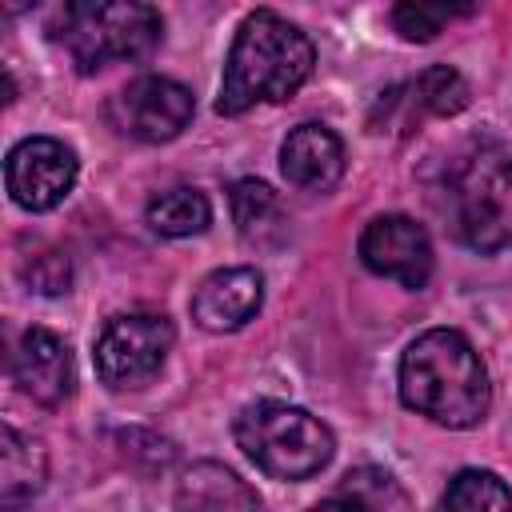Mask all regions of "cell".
<instances>
[{
	"label": "cell",
	"mask_w": 512,
	"mask_h": 512,
	"mask_svg": "<svg viewBox=\"0 0 512 512\" xmlns=\"http://www.w3.org/2000/svg\"><path fill=\"white\" fill-rule=\"evenodd\" d=\"M228 204H232V220H236V232L248 240V244H280L284 232H288V212L280 204V196L264 184V180H236L232 192H228Z\"/></svg>",
	"instance_id": "obj_16"
},
{
	"label": "cell",
	"mask_w": 512,
	"mask_h": 512,
	"mask_svg": "<svg viewBox=\"0 0 512 512\" xmlns=\"http://www.w3.org/2000/svg\"><path fill=\"white\" fill-rule=\"evenodd\" d=\"M360 260L376 276H388L404 288H424L432 276V240L412 216L388 212L360 232Z\"/></svg>",
	"instance_id": "obj_10"
},
{
	"label": "cell",
	"mask_w": 512,
	"mask_h": 512,
	"mask_svg": "<svg viewBox=\"0 0 512 512\" xmlns=\"http://www.w3.org/2000/svg\"><path fill=\"white\" fill-rule=\"evenodd\" d=\"M28 280H32L40 292H68V280H72L68 256H64V252L40 256V260H36V272H28Z\"/></svg>",
	"instance_id": "obj_21"
},
{
	"label": "cell",
	"mask_w": 512,
	"mask_h": 512,
	"mask_svg": "<svg viewBox=\"0 0 512 512\" xmlns=\"http://www.w3.org/2000/svg\"><path fill=\"white\" fill-rule=\"evenodd\" d=\"M4 184H8V196L20 208L48 212L76 184V152L64 140H52V136H28L8 152Z\"/></svg>",
	"instance_id": "obj_8"
},
{
	"label": "cell",
	"mask_w": 512,
	"mask_h": 512,
	"mask_svg": "<svg viewBox=\"0 0 512 512\" xmlns=\"http://www.w3.org/2000/svg\"><path fill=\"white\" fill-rule=\"evenodd\" d=\"M236 444L276 480H308L328 468L336 440L312 412L280 400H256L236 416Z\"/></svg>",
	"instance_id": "obj_5"
},
{
	"label": "cell",
	"mask_w": 512,
	"mask_h": 512,
	"mask_svg": "<svg viewBox=\"0 0 512 512\" xmlns=\"http://www.w3.org/2000/svg\"><path fill=\"white\" fill-rule=\"evenodd\" d=\"M312 512H408V496L384 468H356Z\"/></svg>",
	"instance_id": "obj_17"
},
{
	"label": "cell",
	"mask_w": 512,
	"mask_h": 512,
	"mask_svg": "<svg viewBox=\"0 0 512 512\" xmlns=\"http://www.w3.org/2000/svg\"><path fill=\"white\" fill-rule=\"evenodd\" d=\"M468 104V84L456 68L432 64L420 76L388 88L376 100L372 128L376 132H412L424 116H456Z\"/></svg>",
	"instance_id": "obj_9"
},
{
	"label": "cell",
	"mask_w": 512,
	"mask_h": 512,
	"mask_svg": "<svg viewBox=\"0 0 512 512\" xmlns=\"http://www.w3.org/2000/svg\"><path fill=\"white\" fill-rule=\"evenodd\" d=\"M212 220V204L200 188H168L148 200V224L160 236H196Z\"/></svg>",
	"instance_id": "obj_18"
},
{
	"label": "cell",
	"mask_w": 512,
	"mask_h": 512,
	"mask_svg": "<svg viewBox=\"0 0 512 512\" xmlns=\"http://www.w3.org/2000/svg\"><path fill=\"white\" fill-rule=\"evenodd\" d=\"M172 320L156 316V312H124L112 316L104 324V332L96 336V376L108 388H140L148 384L168 352H172Z\"/></svg>",
	"instance_id": "obj_6"
},
{
	"label": "cell",
	"mask_w": 512,
	"mask_h": 512,
	"mask_svg": "<svg viewBox=\"0 0 512 512\" xmlns=\"http://www.w3.org/2000/svg\"><path fill=\"white\" fill-rule=\"evenodd\" d=\"M48 480V452L40 440L24 436L20 428H0V512H20L44 492Z\"/></svg>",
	"instance_id": "obj_15"
},
{
	"label": "cell",
	"mask_w": 512,
	"mask_h": 512,
	"mask_svg": "<svg viewBox=\"0 0 512 512\" xmlns=\"http://www.w3.org/2000/svg\"><path fill=\"white\" fill-rule=\"evenodd\" d=\"M316 48L312 40L284 16L256 8L244 16L236 28V40L224 60V80L216 96L220 116H240L256 104H276L288 100L292 92L304 88L312 76Z\"/></svg>",
	"instance_id": "obj_2"
},
{
	"label": "cell",
	"mask_w": 512,
	"mask_h": 512,
	"mask_svg": "<svg viewBox=\"0 0 512 512\" xmlns=\"http://www.w3.org/2000/svg\"><path fill=\"white\" fill-rule=\"evenodd\" d=\"M400 400L444 428H472L492 408L488 368L464 332L432 328L400 356Z\"/></svg>",
	"instance_id": "obj_1"
},
{
	"label": "cell",
	"mask_w": 512,
	"mask_h": 512,
	"mask_svg": "<svg viewBox=\"0 0 512 512\" xmlns=\"http://www.w3.org/2000/svg\"><path fill=\"white\" fill-rule=\"evenodd\" d=\"M440 208L452 236L476 252L512 244V152L496 140H476L452 156L440 184Z\"/></svg>",
	"instance_id": "obj_3"
},
{
	"label": "cell",
	"mask_w": 512,
	"mask_h": 512,
	"mask_svg": "<svg viewBox=\"0 0 512 512\" xmlns=\"http://www.w3.org/2000/svg\"><path fill=\"white\" fill-rule=\"evenodd\" d=\"M56 16L60 20L52 36L64 44L80 72L108 68L112 60H140L160 44L164 32L160 12L140 0H80L64 4Z\"/></svg>",
	"instance_id": "obj_4"
},
{
	"label": "cell",
	"mask_w": 512,
	"mask_h": 512,
	"mask_svg": "<svg viewBox=\"0 0 512 512\" xmlns=\"http://www.w3.org/2000/svg\"><path fill=\"white\" fill-rule=\"evenodd\" d=\"M260 304H264V276L256 268L236 264L204 276L188 308L204 332H236L260 312Z\"/></svg>",
	"instance_id": "obj_12"
},
{
	"label": "cell",
	"mask_w": 512,
	"mask_h": 512,
	"mask_svg": "<svg viewBox=\"0 0 512 512\" xmlns=\"http://www.w3.org/2000/svg\"><path fill=\"white\" fill-rule=\"evenodd\" d=\"M172 512H264V504L232 468L200 460L180 476Z\"/></svg>",
	"instance_id": "obj_14"
},
{
	"label": "cell",
	"mask_w": 512,
	"mask_h": 512,
	"mask_svg": "<svg viewBox=\"0 0 512 512\" xmlns=\"http://www.w3.org/2000/svg\"><path fill=\"white\" fill-rule=\"evenodd\" d=\"M280 172L300 192H332L344 176V144L324 124H300L280 144Z\"/></svg>",
	"instance_id": "obj_13"
},
{
	"label": "cell",
	"mask_w": 512,
	"mask_h": 512,
	"mask_svg": "<svg viewBox=\"0 0 512 512\" xmlns=\"http://www.w3.org/2000/svg\"><path fill=\"white\" fill-rule=\"evenodd\" d=\"M440 512H512V488L488 468H464L448 480Z\"/></svg>",
	"instance_id": "obj_19"
},
{
	"label": "cell",
	"mask_w": 512,
	"mask_h": 512,
	"mask_svg": "<svg viewBox=\"0 0 512 512\" xmlns=\"http://www.w3.org/2000/svg\"><path fill=\"white\" fill-rule=\"evenodd\" d=\"M192 92L168 76H136L108 100V124L120 136L160 144L188 128L192 120Z\"/></svg>",
	"instance_id": "obj_7"
},
{
	"label": "cell",
	"mask_w": 512,
	"mask_h": 512,
	"mask_svg": "<svg viewBox=\"0 0 512 512\" xmlns=\"http://www.w3.org/2000/svg\"><path fill=\"white\" fill-rule=\"evenodd\" d=\"M12 380L44 408L64 404L76 388V364L68 344L48 328H28L12 352Z\"/></svg>",
	"instance_id": "obj_11"
},
{
	"label": "cell",
	"mask_w": 512,
	"mask_h": 512,
	"mask_svg": "<svg viewBox=\"0 0 512 512\" xmlns=\"http://www.w3.org/2000/svg\"><path fill=\"white\" fill-rule=\"evenodd\" d=\"M472 4H424V0H412V4H396L392 8V24L404 40H432L448 20L456 16H468Z\"/></svg>",
	"instance_id": "obj_20"
}]
</instances>
